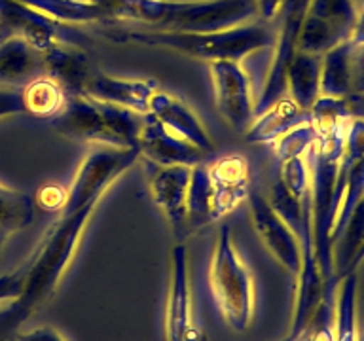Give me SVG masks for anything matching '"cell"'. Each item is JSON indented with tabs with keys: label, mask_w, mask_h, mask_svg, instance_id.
Returning <instances> with one entry per match:
<instances>
[{
	"label": "cell",
	"mask_w": 364,
	"mask_h": 341,
	"mask_svg": "<svg viewBox=\"0 0 364 341\" xmlns=\"http://www.w3.org/2000/svg\"><path fill=\"white\" fill-rule=\"evenodd\" d=\"M97 207H85L70 216H59L48 229L33 256L21 266V292L0 309V340L16 332L31 315L44 307L59 288L65 273L80 249L85 227Z\"/></svg>",
	"instance_id": "cell-1"
},
{
	"label": "cell",
	"mask_w": 364,
	"mask_h": 341,
	"mask_svg": "<svg viewBox=\"0 0 364 341\" xmlns=\"http://www.w3.org/2000/svg\"><path fill=\"white\" fill-rule=\"evenodd\" d=\"M97 25H141V31H218L258 17L256 0H87Z\"/></svg>",
	"instance_id": "cell-2"
},
{
	"label": "cell",
	"mask_w": 364,
	"mask_h": 341,
	"mask_svg": "<svg viewBox=\"0 0 364 341\" xmlns=\"http://www.w3.org/2000/svg\"><path fill=\"white\" fill-rule=\"evenodd\" d=\"M105 36L118 44L165 48L199 61H243L273 45V31L264 23H241L218 31H141L110 28Z\"/></svg>",
	"instance_id": "cell-3"
},
{
	"label": "cell",
	"mask_w": 364,
	"mask_h": 341,
	"mask_svg": "<svg viewBox=\"0 0 364 341\" xmlns=\"http://www.w3.org/2000/svg\"><path fill=\"white\" fill-rule=\"evenodd\" d=\"M347 124H349V119L317 129V141L307 152L315 260H317L323 283L336 278L334 256H332V229H334L336 215H338L336 180H338L343 142H346Z\"/></svg>",
	"instance_id": "cell-4"
},
{
	"label": "cell",
	"mask_w": 364,
	"mask_h": 341,
	"mask_svg": "<svg viewBox=\"0 0 364 341\" xmlns=\"http://www.w3.org/2000/svg\"><path fill=\"white\" fill-rule=\"evenodd\" d=\"M250 193V167L241 153L196 165L188 192L186 235L222 220L237 209Z\"/></svg>",
	"instance_id": "cell-5"
},
{
	"label": "cell",
	"mask_w": 364,
	"mask_h": 341,
	"mask_svg": "<svg viewBox=\"0 0 364 341\" xmlns=\"http://www.w3.org/2000/svg\"><path fill=\"white\" fill-rule=\"evenodd\" d=\"M142 124L144 114L90 95H68L61 112L51 118V125L63 135L101 146L135 150H139Z\"/></svg>",
	"instance_id": "cell-6"
},
{
	"label": "cell",
	"mask_w": 364,
	"mask_h": 341,
	"mask_svg": "<svg viewBox=\"0 0 364 341\" xmlns=\"http://www.w3.org/2000/svg\"><path fill=\"white\" fill-rule=\"evenodd\" d=\"M209 284L216 305L230 328L245 332L255 315V283L228 226H222L216 233L209 261Z\"/></svg>",
	"instance_id": "cell-7"
},
{
	"label": "cell",
	"mask_w": 364,
	"mask_h": 341,
	"mask_svg": "<svg viewBox=\"0 0 364 341\" xmlns=\"http://www.w3.org/2000/svg\"><path fill=\"white\" fill-rule=\"evenodd\" d=\"M141 152L135 148H114L95 144L82 159L70 188L65 193V201L59 216H70L85 207H97L107 190L139 163Z\"/></svg>",
	"instance_id": "cell-8"
},
{
	"label": "cell",
	"mask_w": 364,
	"mask_h": 341,
	"mask_svg": "<svg viewBox=\"0 0 364 341\" xmlns=\"http://www.w3.org/2000/svg\"><path fill=\"white\" fill-rule=\"evenodd\" d=\"M307 4L309 0H283L273 17L277 21V27L273 31L272 61L267 67L264 85L256 99L255 116L287 95V70L298 51V38H300Z\"/></svg>",
	"instance_id": "cell-9"
},
{
	"label": "cell",
	"mask_w": 364,
	"mask_h": 341,
	"mask_svg": "<svg viewBox=\"0 0 364 341\" xmlns=\"http://www.w3.org/2000/svg\"><path fill=\"white\" fill-rule=\"evenodd\" d=\"M355 0H309L301 23L298 51L323 57L349 40L357 19Z\"/></svg>",
	"instance_id": "cell-10"
},
{
	"label": "cell",
	"mask_w": 364,
	"mask_h": 341,
	"mask_svg": "<svg viewBox=\"0 0 364 341\" xmlns=\"http://www.w3.org/2000/svg\"><path fill=\"white\" fill-rule=\"evenodd\" d=\"M144 170L148 195L159 212L169 222L176 237L186 235L188 192L192 180L190 165H159L146 158H139Z\"/></svg>",
	"instance_id": "cell-11"
},
{
	"label": "cell",
	"mask_w": 364,
	"mask_h": 341,
	"mask_svg": "<svg viewBox=\"0 0 364 341\" xmlns=\"http://www.w3.org/2000/svg\"><path fill=\"white\" fill-rule=\"evenodd\" d=\"M6 36L27 40L40 53L57 44L80 45L82 42L76 28L53 21L19 0H0V40Z\"/></svg>",
	"instance_id": "cell-12"
},
{
	"label": "cell",
	"mask_w": 364,
	"mask_h": 341,
	"mask_svg": "<svg viewBox=\"0 0 364 341\" xmlns=\"http://www.w3.org/2000/svg\"><path fill=\"white\" fill-rule=\"evenodd\" d=\"M207 65L218 112L232 129L245 133L255 119L256 108L249 74L241 61H213Z\"/></svg>",
	"instance_id": "cell-13"
},
{
	"label": "cell",
	"mask_w": 364,
	"mask_h": 341,
	"mask_svg": "<svg viewBox=\"0 0 364 341\" xmlns=\"http://www.w3.org/2000/svg\"><path fill=\"white\" fill-rule=\"evenodd\" d=\"M247 199L250 205V222L255 233L296 284L301 271V247L296 233L260 192L250 190Z\"/></svg>",
	"instance_id": "cell-14"
},
{
	"label": "cell",
	"mask_w": 364,
	"mask_h": 341,
	"mask_svg": "<svg viewBox=\"0 0 364 341\" xmlns=\"http://www.w3.org/2000/svg\"><path fill=\"white\" fill-rule=\"evenodd\" d=\"M165 341H201L193 318L192 290L188 277V252L184 244H175L169 260V292L165 303Z\"/></svg>",
	"instance_id": "cell-15"
},
{
	"label": "cell",
	"mask_w": 364,
	"mask_h": 341,
	"mask_svg": "<svg viewBox=\"0 0 364 341\" xmlns=\"http://www.w3.org/2000/svg\"><path fill=\"white\" fill-rule=\"evenodd\" d=\"M141 158H146L159 165H190L196 167L213 158V153L203 152L175 131L165 127L152 114H144L141 141H139Z\"/></svg>",
	"instance_id": "cell-16"
},
{
	"label": "cell",
	"mask_w": 364,
	"mask_h": 341,
	"mask_svg": "<svg viewBox=\"0 0 364 341\" xmlns=\"http://www.w3.org/2000/svg\"><path fill=\"white\" fill-rule=\"evenodd\" d=\"M146 114H152L154 118L159 119L165 127L175 131L176 135L186 139L203 152L215 153V144L210 141L209 133L205 131L199 118L193 114V110L182 102L178 97L171 95L164 90H156L150 102H148Z\"/></svg>",
	"instance_id": "cell-17"
},
{
	"label": "cell",
	"mask_w": 364,
	"mask_h": 341,
	"mask_svg": "<svg viewBox=\"0 0 364 341\" xmlns=\"http://www.w3.org/2000/svg\"><path fill=\"white\" fill-rule=\"evenodd\" d=\"M156 90L158 85L154 84L152 80L118 78V76H110L105 72H91L85 84L84 95L146 114L148 102Z\"/></svg>",
	"instance_id": "cell-18"
},
{
	"label": "cell",
	"mask_w": 364,
	"mask_h": 341,
	"mask_svg": "<svg viewBox=\"0 0 364 341\" xmlns=\"http://www.w3.org/2000/svg\"><path fill=\"white\" fill-rule=\"evenodd\" d=\"M44 76L61 85L67 95H84L91 76L90 59L80 45L57 44L42 53Z\"/></svg>",
	"instance_id": "cell-19"
},
{
	"label": "cell",
	"mask_w": 364,
	"mask_h": 341,
	"mask_svg": "<svg viewBox=\"0 0 364 341\" xmlns=\"http://www.w3.org/2000/svg\"><path fill=\"white\" fill-rule=\"evenodd\" d=\"M309 119L311 114L301 110L289 95H283L266 110L256 114L249 129L245 131V139L250 144H273L290 129L306 124Z\"/></svg>",
	"instance_id": "cell-20"
},
{
	"label": "cell",
	"mask_w": 364,
	"mask_h": 341,
	"mask_svg": "<svg viewBox=\"0 0 364 341\" xmlns=\"http://www.w3.org/2000/svg\"><path fill=\"white\" fill-rule=\"evenodd\" d=\"M44 72L42 53L27 40L6 36L0 40V84L25 85Z\"/></svg>",
	"instance_id": "cell-21"
},
{
	"label": "cell",
	"mask_w": 364,
	"mask_h": 341,
	"mask_svg": "<svg viewBox=\"0 0 364 341\" xmlns=\"http://www.w3.org/2000/svg\"><path fill=\"white\" fill-rule=\"evenodd\" d=\"M321 55L296 51L287 70V95L306 112L321 97Z\"/></svg>",
	"instance_id": "cell-22"
},
{
	"label": "cell",
	"mask_w": 364,
	"mask_h": 341,
	"mask_svg": "<svg viewBox=\"0 0 364 341\" xmlns=\"http://www.w3.org/2000/svg\"><path fill=\"white\" fill-rule=\"evenodd\" d=\"M351 87V42L347 40L323 55L321 95L336 97V99H353Z\"/></svg>",
	"instance_id": "cell-23"
},
{
	"label": "cell",
	"mask_w": 364,
	"mask_h": 341,
	"mask_svg": "<svg viewBox=\"0 0 364 341\" xmlns=\"http://www.w3.org/2000/svg\"><path fill=\"white\" fill-rule=\"evenodd\" d=\"M34 218V199L27 192L0 184V254L11 235L21 232Z\"/></svg>",
	"instance_id": "cell-24"
},
{
	"label": "cell",
	"mask_w": 364,
	"mask_h": 341,
	"mask_svg": "<svg viewBox=\"0 0 364 341\" xmlns=\"http://www.w3.org/2000/svg\"><path fill=\"white\" fill-rule=\"evenodd\" d=\"M364 243V197L353 209L349 220L341 229V233L336 237L334 247H332V256H334V275L338 281L351 273V261L358 249Z\"/></svg>",
	"instance_id": "cell-25"
},
{
	"label": "cell",
	"mask_w": 364,
	"mask_h": 341,
	"mask_svg": "<svg viewBox=\"0 0 364 341\" xmlns=\"http://www.w3.org/2000/svg\"><path fill=\"white\" fill-rule=\"evenodd\" d=\"M67 97L61 85L44 74H40L23 85V101H25L27 114H33L38 118L51 119L57 116L65 107Z\"/></svg>",
	"instance_id": "cell-26"
},
{
	"label": "cell",
	"mask_w": 364,
	"mask_h": 341,
	"mask_svg": "<svg viewBox=\"0 0 364 341\" xmlns=\"http://www.w3.org/2000/svg\"><path fill=\"white\" fill-rule=\"evenodd\" d=\"M334 341H358L357 334V271L349 273L338 284L336 298Z\"/></svg>",
	"instance_id": "cell-27"
},
{
	"label": "cell",
	"mask_w": 364,
	"mask_h": 341,
	"mask_svg": "<svg viewBox=\"0 0 364 341\" xmlns=\"http://www.w3.org/2000/svg\"><path fill=\"white\" fill-rule=\"evenodd\" d=\"M315 141H317V127L309 119L306 124L290 129L287 135H283L281 139L273 142L272 146L279 161H284V159L306 156L309 152V148L315 144Z\"/></svg>",
	"instance_id": "cell-28"
},
{
	"label": "cell",
	"mask_w": 364,
	"mask_h": 341,
	"mask_svg": "<svg viewBox=\"0 0 364 341\" xmlns=\"http://www.w3.org/2000/svg\"><path fill=\"white\" fill-rule=\"evenodd\" d=\"M19 114H27L23 101V85L0 84V119Z\"/></svg>",
	"instance_id": "cell-29"
},
{
	"label": "cell",
	"mask_w": 364,
	"mask_h": 341,
	"mask_svg": "<svg viewBox=\"0 0 364 341\" xmlns=\"http://www.w3.org/2000/svg\"><path fill=\"white\" fill-rule=\"evenodd\" d=\"M351 78L353 97L364 95V45L351 44Z\"/></svg>",
	"instance_id": "cell-30"
},
{
	"label": "cell",
	"mask_w": 364,
	"mask_h": 341,
	"mask_svg": "<svg viewBox=\"0 0 364 341\" xmlns=\"http://www.w3.org/2000/svg\"><path fill=\"white\" fill-rule=\"evenodd\" d=\"M16 341H65L61 337V334L53 330L51 326H42V328H36L33 332H27V334H21Z\"/></svg>",
	"instance_id": "cell-31"
},
{
	"label": "cell",
	"mask_w": 364,
	"mask_h": 341,
	"mask_svg": "<svg viewBox=\"0 0 364 341\" xmlns=\"http://www.w3.org/2000/svg\"><path fill=\"white\" fill-rule=\"evenodd\" d=\"M281 2H283V0H256L258 17L264 19V21H272L273 17H275V13H277Z\"/></svg>",
	"instance_id": "cell-32"
},
{
	"label": "cell",
	"mask_w": 364,
	"mask_h": 341,
	"mask_svg": "<svg viewBox=\"0 0 364 341\" xmlns=\"http://www.w3.org/2000/svg\"><path fill=\"white\" fill-rule=\"evenodd\" d=\"M349 42L355 45H364V8H358L357 19H355V25H353Z\"/></svg>",
	"instance_id": "cell-33"
},
{
	"label": "cell",
	"mask_w": 364,
	"mask_h": 341,
	"mask_svg": "<svg viewBox=\"0 0 364 341\" xmlns=\"http://www.w3.org/2000/svg\"><path fill=\"white\" fill-rule=\"evenodd\" d=\"M363 260H364V243H363V247L358 249L357 254H355V258H353V261H351V273L357 271V267L360 266V261H363Z\"/></svg>",
	"instance_id": "cell-34"
},
{
	"label": "cell",
	"mask_w": 364,
	"mask_h": 341,
	"mask_svg": "<svg viewBox=\"0 0 364 341\" xmlns=\"http://www.w3.org/2000/svg\"><path fill=\"white\" fill-rule=\"evenodd\" d=\"M355 2H357V4L360 6V8H364V0H355Z\"/></svg>",
	"instance_id": "cell-35"
},
{
	"label": "cell",
	"mask_w": 364,
	"mask_h": 341,
	"mask_svg": "<svg viewBox=\"0 0 364 341\" xmlns=\"http://www.w3.org/2000/svg\"><path fill=\"white\" fill-rule=\"evenodd\" d=\"M358 341H364V335H358Z\"/></svg>",
	"instance_id": "cell-36"
}]
</instances>
